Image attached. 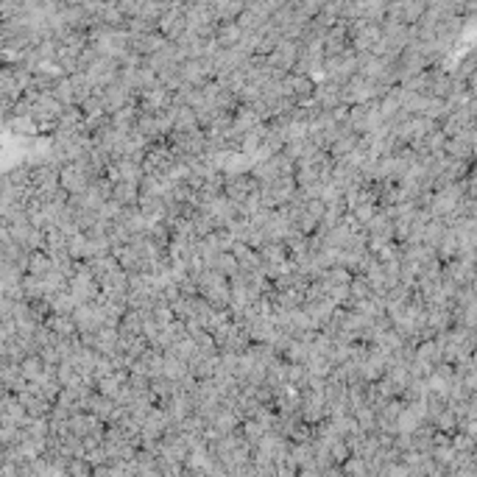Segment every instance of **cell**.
<instances>
[{
    "mask_svg": "<svg viewBox=\"0 0 477 477\" xmlns=\"http://www.w3.org/2000/svg\"><path fill=\"white\" fill-rule=\"evenodd\" d=\"M137 120H140V106L137 103H129V106H123V109L112 112V126L120 129L123 134H129L131 129H137Z\"/></svg>",
    "mask_w": 477,
    "mask_h": 477,
    "instance_id": "5b68a950",
    "label": "cell"
},
{
    "mask_svg": "<svg viewBox=\"0 0 477 477\" xmlns=\"http://www.w3.org/2000/svg\"><path fill=\"white\" fill-rule=\"evenodd\" d=\"M59 182H62L65 190H70V195H78V193H84L95 182V173L89 171V165L84 162V159H76V162L62 165Z\"/></svg>",
    "mask_w": 477,
    "mask_h": 477,
    "instance_id": "6da1fadb",
    "label": "cell"
},
{
    "mask_svg": "<svg viewBox=\"0 0 477 477\" xmlns=\"http://www.w3.org/2000/svg\"><path fill=\"white\" fill-rule=\"evenodd\" d=\"M259 123H265V120L259 118V112L254 109V106H248V103H240L237 109H235V115H232V126H235L240 134H246V131L257 129Z\"/></svg>",
    "mask_w": 477,
    "mask_h": 477,
    "instance_id": "277c9868",
    "label": "cell"
},
{
    "mask_svg": "<svg viewBox=\"0 0 477 477\" xmlns=\"http://www.w3.org/2000/svg\"><path fill=\"white\" fill-rule=\"evenodd\" d=\"M67 254H70L73 259H78V262H87V259L95 254V251H92V240H89V235H87V232H76V235H70Z\"/></svg>",
    "mask_w": 477,
    "mask_h": 477,
    "instance_id": "52a82bcc",
    "label": "cell"
},
{
    "mask_svg": "<svg viewBox=\"0 0 477 477\" xmlns=\"http://www.w3.org/2000/svg\"><path fill=\"white\" fill-rule=\"evenodd\" d=\"M123 206H137L140 204V184L137 182H115V195Z\"/></svg>",
    "mask_w": 477,
    "mask_h": 477,
    "instance_id": "30bf717a",
    "label": "cell"
},
{
    "mask_svg": "<svg viewBox=\"0 0 477 477\" xmlns=\"http://www.w3.org/2000/svg\"><path fill=\"white\" fill-rule=\"evenodd\" d=\"M259 187V182L251 176V173H240V176H226V184H224V193L232 198V201H237V204H243L254 190Z\"/></svg>",
    "mask_w": 477,
    "mask_h": 477,
    "instance_id": "7a4b0ae2",
    "label": "cell"
},
{
    "mask_svg": "<svg viewBox=\"0 0 477 477\" xmlns=\"http://www.w3.org/2000/svg\"><path fill=\"white\" fill-rule=\"evenodd\" d=\"M265 433H268V427L259 421V418H243V424H240V436L257 449V444L265 438Z\"/></svg>",
    "mask_w": 477,
    "mask_h": 477,
    "instance_id": "ba28073f",
    "label": "cell"
},
{
    "mask_svg": "<svg viewBox=\"0 0 477 477\" xmlns=\"http://www.w3.org/2000/svg\"><path fill=\"white\" fill-rule=\"evenodd\" d=\"M98 282H100L103 296H129V271H123V268L109 271L106 277H100Z\"/></svg>",
    "mask_w": 477,
    "mask_h": 477,
    "instance_id": "3957f363",
    "label": "cell"
},
{
    "mask_svg": "<svg viewBox=\"0 0 477 477\" xmlns=\"http://www.w3.org/2000/svg\"><path fill=\"white\" fill-rule=\"evenodd\" d=\"M349 212L354 215V221L360 226H368L371 221L380 215V204H354V206H349Z\"/></svg>",
    "mask_w": 477,
    "mask_h": 477,
    "instance_id": "7c38bea8",
    "label": "cell"
},
{
    "mask_svg": "<svg viewBox=\"0 0 477 477\" xmlns=\"http://www.w3.org/2000/svg\"><path fill=\"white\" fill-rule=\"evenodd\" d=\"M352 271L346 268V265H332V268H327L324 271V277H321V282L327 285V290H332V288H343V285H349L352 282Z\"/></svg>",
    "mask_w": 477,
    "mask_h": 477,
    "instance_id": "9c48e42d",
    "label": "cell"
},
{
    "mask_svg": "<svg viewBox=\"0 0 477 477\" xmlns=\"http://www.w3.org/2000/svg\"><path fill=\"white\" fill-rule=\"evenodd\" d=\"M285 87H288V95L296 100H310L315 95V84L307 76H290V78H285Z\"/></svg>",
    "mask_w": 477,
    "mask_h": 477,
    "instance_id": "8992f818",
    "label": "cell"
},
{
    "mask_svg": "<svg viewBox=\"0 0 477 477\" xmlns=\"http://www.w3.org/2000/svg\"><path fill=\"white\" fill-rule=\"evenodd\" d=\"M215 268L224 274V277H237L243 268H240V259H237V254L235 251H221L218 254V259H215Z\"/></svg>",
    "mask_w": 477,
    "mask_h": 477,
    "instance_id": "8fae6325",
    "label": "cell"
},
{
    "mask_svg": "<svg viewBox=\"0 0 477 477\" xmlns=\"http://www.w3.org/2000/svg\"><path fill=\"white\" fill-rule=\"evenodd\" d=\"M92 471H95V466L89 463L87 455H81V458H70V463H67V474H70V477H89Z\"/></svg>",
    "mask_w": 477,
    "mask_h": 477,
    "instance_id": "4fadbf2b",
    "label": "cell"
},
{
    "mask_svg": "<svg viewBox=\"0 0 477 477\" xmlns=\"http://www.w3.org/2000/svg\"><path fill=\"white\" fill-rule=\"evenodd\" d=\"M237 39H240V31H237L235 25H229V28H224V31H221V42H224L226 47H229V45H235Z\"/></svg>",
    "mask_w": 477,
    "mask_h": 477,
    "instance_id": "5bb4252c",
    "label": "cell"
}]
</instances>
